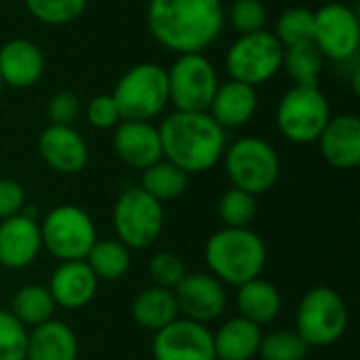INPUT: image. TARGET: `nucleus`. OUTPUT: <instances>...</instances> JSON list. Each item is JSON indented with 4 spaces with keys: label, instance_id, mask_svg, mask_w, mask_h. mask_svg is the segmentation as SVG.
Listing matches in <instances>:
<instances>
[{
    "label": "nucleus",
    "instance_id": "39448f33",
    "mask_svg": "<svg viewBox=\"0 0 360 360\" xmlns=\"http://www.w3.org/2000/svg\"><path fill=\"white\" fill-rule=\"evenodd\" d=\"M348 329V306L331 287L310 289L295 314V333L308 348H327L344 338Z\"/></svg>",
    "mask_w": 360,
    "mask_h": 360
},
{
    "label": "nucleus",
    "instance_id": "dca6fc26",
    "mask_svg": "<svg viewBox=\"0 0 360 360\" xmlns=\"http://www.w3.org/2000/svg\"><path fill=\"white\" fill-rule=\"evenodd\" d=\"M38 152L46 167L61 175L80 173L89 162V146L74 127L49 124L38 137Z\"/></svg>",
    "mask_w": 360,
    "mask_h": 360
},
{
    "label": "nucleus",
    "instance_id": "72a5a7b5",
    "mask_svg": "<svg viewBox=\"0 0 360 360\" xmlns=\"http://www.w3.org/2000/svg\"><path fill=\"white\" fill-rule=\"evenodd\" d=\"M27 329L8 312L0 310V360H25Z\"/></svg>",
    "mask_w": 360,
    "mask_h": 360
},
{
    "label": "nucleus",
    "instance_id": "473e14b6",
    "mask_svg": "<svg viewBox=\"0 0 360 360\" xmlns=\"http://www.w3.org/2000/svg\"><path fill=\"white\" fill-rule=\"evenodd\" d=\"M308 350L310 348L295 331L281 329L262 338L257 354L262 360H306Z\"/></svg>",
    "mask_w": 360,
    "mask_h": 360
},
{
    "label": "nucleus",
    "instance_id": "4c0bfd02",
    "mask_svg": "<svg viewBox=\"0 0 360 360\" xmlns=\"http://www.w3.org/2000/svg\"><path fill=\"white\" fill-rule=\"evenodd\" d=\"M51 124H63V127H72V122L78 118L80 112V101L72 91H59L49 99L46 105Z\"/></svg>",
    "mask_w": 360,
    "mask_h": 360
},
{
    "label": "nucleus",
    "instance_id": "f3484780",
    "mask_svg": "<svg viewBox=\"0 0 360 360\" xmlns=\"http://www.w3.org/2000/svg\"><path fill=\"white\" fill-rule=\"evenodd\" d=\"M114 152L131 169L143 171L162 160L158 127L141 120H120L114 127Z\"/></svg>",
    "mask_w": 360,
    "mask_h": 360
},
{
    "label": "nucleus",
    "instance_id": "e433bc0d",
    "mask_svg": "<svg viewBox=\"0 0 360 360\" xmlns=\"http://www.w3.org/2000/svg\"><path fill=\"white\" fill-rule=\"evenodd\" d=\"M86 118L95 129H101V131L114 129L120 122V112H118L114 97L108 93L95 95L86 105Z\"/></svg>",
    "mask_w": 360,
    "mask_h": 360
},
{
    "label": "nucleus",
    "instance_id": "423d86ee",
    "mask_svg": "<svg viewBox=\"0 0 360 360\" xmlns=\"http://www.w3.org/2000/svg\"><path fill=\"white\" fill-rule=\"evenodd\" d=\"M42 249L59 262L86 259L97 243V230L91 215L76 205L53 207L40 221Z\"/></svg>",
    "mask_w": 360,
    "mask_h": 360
},
{
    "label": "nucleus",
    "instance_id": "f8f14e48",
    "mask_svg": "<svg viewBox=\"0 0 360 360\" xmlns=\"http://www.w3.org/2000/svg\"><path fill=\"white\" fill-rule=\"evenodd\" d=\"M312 42L331 61H348L356 57L360 23L356 11L344 2H327L314 13Z\"/></svg>",
    "mask_w": 360,
    "mask_h": 360
},
{
    "label": "nucleus",
    "instance_id": "b1692460",
    "mask_svg": "<svg viewBox=\"0 0 360 360\" xmlns=\"http://www.w3.org/2000/svg\"><path fill=\"white\" fill-rule=\"evenodd\" d=\"M236 306L240 312L238 316L262 327V325L272 323L281 314L283 295L276 289V285H272L270 281H264L259 276V278H253V281L238 287Z\"/></svg>",
    "mask_w": 360,
    "mask_h": 360
},
{
    "label": "nucleus",
    "instance_id": "f03ea898",
    "mask_svg": "<svg viewBox=\"0 0 360 360\" xmlns=\"http://www.w3.org/2000/svg\"><path fill=\"white\" fill-rule=\"evenodd\" d=\"M162 158L188 175L213 169L226 152V131L209 112H173L160 127Z\"/></svg>",
    "mask_w": 360,
    "mask_h": 360
},
{
    "label": "nucleus",
    "instance_id": "a19ab883",
    "mask_svg": "<svg viewBox=\"0 0 360 360\" xmlns=\"http://www.w3.org/2000/svg\"><path fill=\"white\" fill-rule=\"evenodd\" d=\"M316 2H321V0H316Z\"/></svg>",
    "mask_w": 360,
    "mask_h": 360
},
{
    "label": "nucleus",
    "instance_id": "f704fd0d",
    "mask_svg": "<svg viewBox=\"0 0 360 360\" xmlns=\"http://www.w3.org/2000/svg\"><path fill=\"white\" fill-rule=\"evenodd\" d=\"M228 19L238 36H245L266 30L268 11L262 0H234L228 11Z\"/></svg>",
    "mask_w": 360,
    "mask_h": 360
},
{
    "label": "nucleus",
    "instance_id": "9b49d317",
    "mask_svg": "<svg viewBox=\"0 0 360 360\" xmlns=\"http://www.w3.org/2000/svg\"><path fill=\"white\" fill-rule=\"evenodd\" d=\"M230 80L259 86L283 70V44L272 32H253L238 36L226 53Z\"/></svg>",
    "mask_w": 360,
    "mask_h": 360
},
{
    "label": "nucleus",
    "instance_id": "1a4fd4ad",
    "mask_svg": "<svg viewBox=\"0 0 360 360\" xmlns=\"http://www.w3.org/2000/svg\"><path fill=\"white\" fill-rule=\"evenodd\" d=\"M112 219L116 236L127 249H148L162 234L165 209L146 190L133 186L118 196Z\"/></svg>",
    "mask_w": 360,
    "mask_h": 360
},
{
    "label": "nucleus",
    "instance_id": "412c9836",
    "mask_svg": "<svg viewBox=\"0 0 360 360\" xmlns=\"http://www.w3.org/2000/svg\"><path fill=\"white\" fill-rule=\"evenodd\" d=\"M257 112L255 86L238 80H228L217 86L215 97L209 108V116L226 131L247 124Z\"/></svg>",
    "mask_w": 360,
    "mask_h": 360
},
{
    "label": "nucleus",
    "instance_id": "6e6552de",
    "mask_svg": "<svg viewBox=\"0 0 360 360\" xmlns=\"http://www.w3.org/2000/svg\"><path fill=\"white\" fill-rule=\"evenodd\" d=\"M331 120V105L321 86H291L278 108L276 124L285 139L293 143H312L321 137L323 129Z\"/></svg>",
    "mask_w": 360,
    "mask_h": 360
},
{
    "label": "nucleus",
    "instance_id": "c85d7f7f",
    "mask_svg": "<svg viewBox=\"0 0 360 360\" xmlns=\"http://www.w3.org/2000/svg\"><path fill=\"white\" fill-rule=\"evenodd\" d=\"M84 262L89 264L97 281H118L131 268V249H127L118 238H97Z\"/></svg>",
    "mask_w": 360,
    "mask_h": 360
},
{
    "label": "nucleus",
    "instance_id": "6ab92c4d",
    "mask_svg": "<svg viewBox=\"0 0 360 360\" xmlns=\"http://www.w3.org/2000/svg\"><path fill=\"white\" fill-rule=\"evenodd\" d=\"M323 158L335 169H354L360 162V120L354 114L331 116L316 139Z\"/></svg>",
    "mask_w": 360,
    "mask_h": 360
},
{
    "label": "nucleus",
    "instance_id": "20e7f679",
    "mask_svg": "<svg viewBox=\"0 0 360 360\" xmlns=\"http://www.w3.org/2000/svg\"><path fill=\"white\" fill-rule=\"evenodd\" d=\"M118 105L120 120L152 122L169 103L167 70L156 63H137L127 70L110 93Z\"/></svg>",
    "mask_w": 360,
    "mask_h": 360
},
{
    "label": "nucleus",
    "instance_id": "c756f323",
    "mask_svg": "<svg viewBox=\"0 0 360 360\" xmlns=\"http://www.w3.org/2000/svg\"><path fill=\"white\" fill-rule=\"evenodd\" d=\"M272 34L283 44V49L310 42L314 34V13L304 6H291L281 13L276 21V32Z\"/></svg>",
    "mask_w": 360,
    "mask_h": 360
},
{
    "label": "nucleus",
    "instance_id": "a878e982",
    "mask_svg": "<svg viewBox=\"0 0 360 360\" xmlns=\"http://www.w3.org/2000/svg\"><path fill=\"white\" fill-rule=\"evenodd\" d=\"M188 173L169 162L167 158L154 162L152 167L141 171V184L139 188L146 190L152 198L158 202H169L179 198L188 188Z\"/></svg>",
    "mask_w": 360,
    "mask_h": 360
},
{
    "label": "nucleus",
    "instance_id": "4468645a",
    "mask_svg": "<svg viewBox=\"0 0 360 360\" xmlns=\"http://www.w3.org/2000/svg\"><path fill=\"white\" fill-rule=\"evenodd\" d=\"M173 293L179 306V314L200 325L217 321L228 304L224 283H219L213 274L205 272L186 274Z\"/></svg>",
    "mask_w": 360,
    "mask_h": 360
},
{
    "label": "nucleus",
    "instance_id": "2eb2a0df",
    "mask_svg": "<svg viewBox=\"0 0 360 360\" xmlns=\"http://www.w3.org/2000/svg\"><path fill=\"white\" fill-rule=\"evenodd\" d=\"M42 251L40 224L34 213H23L0 221V266L23 270L36 262Z\"/></svg>",
    "mask_w": 360,
    "mask_h": 360
},
{
    "label": "nucleus",
    "instance_id": "7ed1b4c3",
    "mask_svg": "<svg viewBox=\"0 0 360 360\" xmlns=\"http://www.w3.org/2000/svg\"><path fill=\"white\" fill-rule=\"evenodd\" d=\"M205 262L219 283L240 287L262 276L268 249L262 236L249 228H224L207 240Z\"/></svg>",
    "mask_w": 360,
    "mask_h": 360
},
{
    "label": "nucleus",
    "instance_id": "cd10ccee",
    "mask_svg": "<svg viewBox=\"0 0 360 360\" xmlns=\"http://www.w3.org/2000/svg\"><path fill=\"white\" fill-rule=\"evenodd\" d=\"M55 302L49 293L46 287L42 285H25L17 289L11 302V314L27 329V327H38L46 321L53 319L55 312Z\"/></svg>",
    "mask_w": 360,
    "mask_h": 360
},
{
    "label": "nucleus",
    "instance_id": "2f4dec72",
    "mask_svg": "<svg viewBox=\"0 0 360 360\" xmlns=\"http://www.w3.org/2000/svg\"><path fill=\"white\" fill-rule=\"evenodd\" d=\"M25 6L44 25H68L84 13L86 0H25Z\"/></svg>",
    "mask_w": 360,
    "mask_h": 360
},
{
    "label": "nucleus",
    "instance_id": "aec40b11",
    "mask_svg": "<svg viewBox=\"0 0 360 360\" xmlns=\"http://www.w3.org/2000/svg\"><path fill=\"white\" fill-rule=\"evenodd\" d=\"M44 74V55L27 38H13L0 46V78L4 86L30 89Z\"/></svg>",
    "mask_w": 360,
    "mask_h": 360
},
{
    "label": "nucleus",
    "instance_id": "c9c22d12",
    "mask_svg": "<svg viewBox=\"0 0 360 360\" xmlns=\"http://www.w3.org/2000/svg\"><path fill=\"white\" fill-rule=\"evenodd\" d=\"M148 272H150V278L156 287H162V289H171L175 291V287L184 281V276L188 274L186 272V264L179 255L171 253V251H160L156 253L152 259H150V266H148Z\"/></svg>",
    "mask_w": 360,
    "mask_h": 360
},
{
    "label": "nucleus",
    "instance_id": "a211bd4d",
    "mask_svg": "<svg viewBox=\"0 0 360 360\" xmlns=\"http://www.w3.org/2000/svg\"><path fill=\"white\" fill-rule=\"evenodd\" d=\"M99 281L84 259L80 262H59L49 281V293L57 308L80 310L89 306L97 293Z\"/></svg>",
    "mask_w": 360,
    "mask_h": 360
},
{
    "label": "nucleus",
    "instance_id": "58836bf2",
    "mask_svg": "<svg viewBox=\"0 0 360 360\" xmlns=\"http://www.w3.org/2000/svg\"><path fill=\"white\" fill-rule=\"evenodd\" d=\"M25 209V190L15 179H0V221L23 213Z\"/></svg>",
    "mask_w": 360,
    "mask_h": 360
},
{
    "label": "nucleus",
    "instance_id": "f257e3e1",
    "mask_svg": "<svg viewBox=\"0 0 360 360\" xmlns=\"http://www.w3.org/2000/svg\"><path fill=\"white\" fill-rule=\"evenodd\" d=\"M226 21L221 0H150L148 27L158 44L177 55L205 53Z\"/></svg>",
    "mask_w": 360,
    "mask_h": 360
},
{
    "label": "nucleus",
    "instance_id": "9d476101",
    "mask_svg": "<svg viewBox=\"0 0 360 360\" xmlns=\"http://www.w3.org/2000/svg\"><path fill=\"white\" fill-rule=\"evenodd\" d=\"M169 101L175 112H209L219 86L217 72L205 53H186L167 70Z\"/></svg>",
    "mask_w": 360,
    "mask_h": 360
},
{
    "label": "nucleus",
    "instance_id": "393cba45",
    "mask_svg": "<svg viewBox=\"0 0 360 360\" xmlns=\"http://www.w3.org/2000/svg\"><path fill=\"white\" fill-rule=\"evenodd\" d=\"M131 314H133V321L139 327H143V329H148L152 333L165 329L167 325H171L175 319L181 316L175 293L171 289H162V287H156V285L143 289L133 300Z\"/></svg>",
    "mask_w": 360,
    "mask_h": 360
},
{
    "label": "nucleus",
    "instance_id": "7c9ffc66",
    "mask_svg": "<svg viewBox=\"0 0 360 360\" xmlns=\"http://www.w3.org/2000/svg\"><path fill=\"white\" fill-rule=\"evenodd\" d=\"M217 215L226 228H247L257 215V196L238 188H230L219 196Z\"/></svg>",
    "mask_w": 360,
    "mask_h": 360
},
{
    "label": "nucleus",
    "instance_id": "bb28decb",
    "mask_svg": "<svg viewBox=\"0 0 360 360\" xmlns=\"http://www.w3.org/2000/svg\"><path fill=\"white\" fill-rule=\"evenodd\" d=\"M283 68L302 86H321V76L325 70V55L319 46L310 42H302L295 46L283 49Z\"/></svg>",
    "mask_w": 360,
    "mask_h": 360
},
{
    "label": "nucleus",
    "instance_id": "0eeeda50",
    "mask_svg": "<svg viewBox=\"0 0 360 360\" xmlns=\"http://www.w3.org/2000/svg\"><path fill=\"white\" fill-rule=\"evenodd\" d=\"M224 162L232 188L245 190L253 196L272 190L281 175V158L276 150L259 137H243L234 141L224 152Z\"/></svg>",
    "mask_w": 360,
    "mask_h": 360
},
{
    "label": "nucleus",
    "instance_id": "4be33fe9",
    "mask_svg": "<svg viewBox=\"0 0 360 360\" xmlns=\"http://www.w3.org/2000/svg\"><path fill=\"white\" fill-rule=\"evenodd\" d=\"M78 338L63 321H46L27 333L25 360H76Z\"/></svg>",
    "mask_w": 360,
    "mask_h": 360
},
{
    "label": "nucleus",
    "instance_id": "5701e85b",
    "mask_svg": "<svg viewBox=\"0 0 360 360\" xmlns=\"http://www.w3.org/2000/svg\"><path fill=\"white\" fill-rule=\"evenodd\" d=\"M262 338V327L243 316H234L213 333L215 360H253L259 352Z\"/></svg>",
    "mask_w": 360,
    "mask_h": 360
},
{
    "label": "nucleus",
    "instance_id": "ea45409f",
    "mask_svg": "<svg viewBox=\"0 0 360 360\" xmlns=\"http://www.w3.org/2000/svg\"><path fill=\"white\" fill-rule=\"evenodd\" d=\"M2 89H4V82H2V78H0V95H2Z\"/></svg>",
    "mask_w": 360,
    "mask_h": 360
},
{
    "label": "nucleus",
    "instance_id": "ddd939ff",
    "mask_svg": "<svg viewBox=\"0 0 360 360\" xmlns=\"http://www.w3.org/2000/svg\"><path fill=\"white\" fill-rule=\"evenodd\" d=\"M152 356L154 360H215L213 333L207 325L175 319L154 333Z\"/></svg>",
    "mask_w": 360,
    "mask_h": 360
}]
</instances>
